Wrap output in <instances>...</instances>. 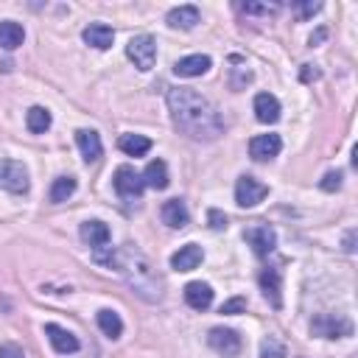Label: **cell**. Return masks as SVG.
<instances>
[{
  "label": "cell",
  "mask_w": 358,
  "mask_h": 358,
  "mask_svg": "<svg viewBox=\"0 0 358 358\" xmlns=\"http://www.w3.org/2000/svg\"><path fill=\"white\" fill-rule=\"evenodd\" d=\"M168 112H171L173 126L190 140L210 143L224 131V117L218 106L190 87L168 90Z\"/></svg>",
  "instance_id": "obj_1"
},
{
  "label": "cell",
  "mask_w": 358,
  "mask_h": 358,
  "mask_svg": "<svg viewBox=\"0 0 358 358\" xmlns=\"http://www.w3.org/2000/svg\"><path fill=\"white\" fill-rule=\"evenodd\" d=\"M95 260L103 263V266H109V268H115V271H120L129 280V285L143 299H148V302L162 299V280L154 271V266L148 263V257L140 255L137 249H131V246H123V249L106 246V255L101 249H95Z\"/></svg>",
  "instance_id": "obj_2"
},
{
  "label": "cell",
  "mask_w": 358,
  "mask_h": 358,
  "mask_svg": "<svg viewBox=\"0 0 358 358\" xmlns=\"http://www.w3.org/2000/svg\"><path fill=\"white\" fill-rule=\"evenodd\" d=\"M126 56L134 62L137 70L148 73V70L154 67V62H157V42H154V36H148V34L131 36V39L126 42Z\"/></svg>",
  "instance_id": "obj_3"
},
{
  "label": "cell",
  "mask_w": 358,
  "mask_h": 358,
  "mask_svg": "<svg viewBox=\"0 0 358 358\" xmlns=\"http://www.w3.org/2000/svg\"><path fill=\"white\" fill-rule=\"evenodd\" d=\"M0 187L8 190V193H28L31 187V179H28V168L17 159H0Z\"/></svg>",
  "instance_id": "obj_4"
},
{
  "label": "cell",
  "mask_w": 358,
  "mask_h": 358,
  "mask_svg": "<svg viewBox=\"0 0 358 358\" xmlns=\"http://www.w3.org/2000/svg\"><path fill=\"white\" fill-rule=\"evenodd\" d=\"M266 196H268V185L266 182L255 179L252 173L238 176V182H235V201H238V207H257Z\"/></svg>",
  "instance_id": "obj_5"
},
{
  "label": "cell",
  "mask_w": 358,
  "mask_h": 358,
  "mask_svg": "<svg viewBox=\"0 0 358 358\" xmlns=\"http://www.w3.org/2000/svg\"><path fill=\"white\" fill-rule=\"evenodd\" d=\"M310 333L322 338H344L352 333V322L336 313H319L310 319Z\"/></svg>",
  "instance_id": "obj_6"
},
{
  "label": "cell",
  "mask_w": 358,
  "mask_h": 358,
  "mask_svg": "<svg viewBox=\"0 0 358 358\" xmlns=\"http://www.w3.org/2000/svg\"><path fill=\"white\" fill-rule=\"evenodd\" d=\"M112 182H115L117 196H123V199H129V201H131V199H140V196H143V187H145L143 173H137L131 165H120V168L115 171Z\"/></svg>",
  "instance_id": "obj_7"
},
{
  "label": "cell",
  "mask_w": 358,
  "mask_h": 358,
  "mask_svg": "<svg viewBox=\"0 0 358 358\" xmlns=\"http://www.w3.org/2000/svg\"><path fill=\"white\" fill-rule=\"evenodd\" d=\"M243 241L252 246V252H255L257 257H266V255H271L274 246H277V232H274L268 224H257V227H249V229L243 232Z\"/></svg>",
  "instance_id": "obj_8"
},
{
  "label": "cell",
  "mask_w": 358,
  "mask_h": 358,
  "mask_svg": "<svg viewBox=\"0 0 358 358\" xmlns=\"http://www.w3.org/2000/svg\"><path fill=\"white\" fill-rule=\"evenodd\" d=\"M207 344L215 352H221L224 358H232V355L241 352V336L235 330H229V327H213L207 333Z\"/></svg>",
  "instance_id": "obj_9"
},
{
  "label": "cell",
  "mask_w": 358,
  "mask_h": 358,
  "mask_svg": "<svg viewBox=\"0 0 358 358\" xmlns=\"http://www.w3.org/2000/svg\"><path fill=\"white\" fill-rule=\"evenodd\" d=\"M45 336H48V341H50V347L56 350V352H62V355H73V352H78V338L67 330V327H62V324H45Z\"/></svg>",
  "instance_id": "obj_10"
},
{
  "label": "cell",
  "mask_w": 358,
  "mask_h": 358,
  "mask_svg": "<svg viewBox=\"0 0 358 358\" xmlns=\"http://www.w3.org/2000/svg\"><path fill=\"white\" fill-rule=\"evenodd\" d=\"M280 148H282L280 134H257V137H252V143H249V154H252V159H257V162L274 159V157L280 154Z\"/></svg>",
  "instance_id": "obj_11"
},
{
  "label": "cell",
  "mask_w": 358,
  "mask_h": 358,
  "mask_svg": "<svg viewBox=\"0 0 358 358\" xmlns=\"http://www.w3.org/2000/svg\"><path fill=\"white\" fill-rule=\"evenodd\" d=\"M201 260H204V249L199 243H185V246H179V252L171 255V268H176V271H193Z\"/></svg>",
  "instance_id": "obj_12"
},
{
  "label": "cell",
  "mask_w": 358,
  "mask_h": 358,
  "mask_svg": "<svg viewBox=\"0 0 358 358\" xmlns=\"http://www.w3.org/2000/svg\"><path fill=\"white\" fill-rule=\"evenodd\" d=\"M210 56H204V53H193V56H185V59H179L176 64H173V73L179 76V78H196V76H204L207 70H210Z\"/></svg>",
  "instance_id": "obj_13"
},
{
  "label": "cell",
  "mask_w": 358,
  "mask_h": 358,
  "mask_svg": "<svg viewBox=\"0 0 358 358\" xmlns=\"http://www.w3.org/2000/svg\"><path fill=\"white\" fill-rule=\"evenodd\" d=\"M78 235H81V241H84V243H90L92 249H101V246H106V243H109V238H112L109 227H106L103 221H98V218H92V221H84V224L78 227Z\"/></svg>",
  "instance_id": "obj_14"
},
{
  "label": "cell",
  "mask_w": 358,
  "mask_h": 358,
  "mask_svg": "<svg viewBox=\"0 0 358 358\" xmlns=\"http://www.w3.org/2000/svg\"><path fill=\"white\" fill-rule=\"evenodd\" d=\"M76 143H78V151H81L84 162H95V159H101L103 145H101L98 131H92V129H78V131H76Z\"/></svg>",
  "instance_id": "obj_15"
},
{
  "label": "cell",
  "mask_w": 358,
  "mask_h": 358,
  "mask_svg": "<svg viewBox=\"0 0 358 358\" xmlns=\"http://www.w3.org/2000/svg\"><path fill=\"white\" fill-rule=\"evenodd\" d=\"M185 302L193 308V310H207L213 305V288L201 280H193L185 285Z\"/></svg>",
  "instance_id": "obj_16"
},
{
  "label": "cell",
  "mask_w": 358,
  "mask_h": 358,
  "mask_svg": "<svg viewBox=\"0 0 358 358\" xmlns=\"http://www.w3.org/2000/svg\"><path fill=\"white\" fill-rule=\"evenodd\" d=\"M162 221L171 227V229H185L187 221H190V213H187V204L182 199H168L162 204Z\"/></svg>",
  "instance_id": "obj_17"
},
{
  "label": "cell",
  "mask_w": 358,
  "mask_h": 358,
  "mask_svg": "<svg viewBox=\"0 0 358 358\" xmlns=\"http://www.w3.org/2000/svg\"><path fill=\"white\" fill-rule=\"evenodd\" d=\"M257 282H260V291H263V296L268 299V305L271 308H280L282 305V296H280V268H263L260 271V277H257Z\"/></svg>",
  "instance_id": "obj_18"
},
{
  "label": "cell",
  "mask_w": 358,
  "mask_h": 358,
  "mask_svg": "<svg viewBox=\"0 0 358 358\" xmlns=\"http://www.w3.org/2000/svg\"><path fill=\"white\" fill-rule=\"evenodd\" d=\"M81 39H84L87 45L98 48V50H106V48H112V42H115V31H112L109 25H103V22H92V25H87V28L81 31Z\"/></svg>",
  "instance_id": "obj_19"
},
{
  "label": "cell",
  "mask_w": 358,
  "mask_h": 358,
  "mask_svg": "<svg viewBox=\"0 0 358 358\" xmlns=\"http://www.w3.org/2000/svg\"><path fill=\"white\" fill-rule=\"evenodd\" d=\"M255 117L260 123H277L280 120V101L271 92H257L255 95Z\"/></svg>",
  "instance_id": "obj_20"
},
{
  "label": "cell",
  "mask_w": 358,
  "mask_h": 358,
  "mask_svg": "<svg viewBox=\"0 0 358 358\" xmlns=\"http://www.w3.org/2000/svg\"><path fill=\"white\" fill-rule=\"evenodd\" d=\"M168 25L171 28H182V31H190V28H196V22H201V14H199V8L196 6H176V8H171L168 11Z\"/></svg>",
  "instance_id": "obj_21"
},
{
  "label": "cell",
  "mask_w": 358,
  "mask_h": 358,
  "mask_svg": "<svg viewBox=\"0 0 358 358\" xmlns=\"http://www.w3.org/2000/svg\"><path fill=\"white\" fill-rule=\"evenodd\" d=\"M143 182L148 185V187H154V190H165L168 187V165L162 162V159H151L148 165H145V171H143Z\"/></svg>",
  "instance_id": "obj_22"
},
{
  "label": "cell",
  "mask_w": 358,
  "mask_h": 358,
  "mask_svg": "<svg viewBox=\"0 0 358 358\" xmlns=\"http://www.w3.org/2000/svg\"><path fill=\"white\" fill-rule=\"evenodd\" d=\"M22 39H25V31L20 22H14V20L0 22V48L3 50H17L22 45Z\"/></svg>",
  "instance_id": "obj_23"
},
{
  "label": "cell",
  "mask_w": 358,
  "mask_h": 358,
  "mask_svg": "<svg viewBox=\"0 0 358 358\" xmlns=\"http://www.w3.org/2000/svg\"><path fill=\"white\" fill-rule=\"evenodd\" d=\"M117 145H120V151L129 154V157H143V154L151 151V140L143 137V134H120Z\"/></svg>",
  "instance_id": "obj_24"
},
{
  "label": "cell",
  "mask_w": 358,
  "mask_h": 358,
  "mask_svg": "<svg viewBox=\"0 0 358 358\" xmlns=\"http://www.w3.org/2000/svg\"><path fill=\"white\" fill-rule=\"evenodd\" d=\"M98 327H101L103 336L120 338V333H123V319H120L112 308H101V310H98Z\"/></svg>",
  "instance_id": "obj_25"
},
{
  "label": "cell",
  "mask_w": 358,
  "mask_h": 358,
  "mask_svg": "<svg viewBox=\"0 0 358 358\" xmlns=\"http://www.w3.org/2000/svg\"><path fill=\"white\" fill-rule=\"evenodd\" d=\"M50 112L45 109V106H31L28 112H25V126L34 131V134H42V131H48L50 129Z\"/></svg>",
  "instance_id": "obj_26"
},
{
  "label": "cell",
  "mask_w": 358,
  "mask_h": 358,
  "mask_svg": "<svg viewBox=\"0 0 358 358\" xmlns=\"http://www.w3.org/2000/svg\"><path fill=\"white\" fill-rule=\"evenodd\" d=\"M73 193H76V176H56L53 179V185H50V201L53 204L67 201Z\"/></svg>",
  "instance_id": "obj_27"
},
{
  "label": "cell",
  "mask_w": 358,
  "mask_h": 358,
  "mask_svg": "<svg viewBox=\"0 0 358 358\" xmlns=\"http://www.w3.org/2000/svg\"><path fill=\"white\" fill-rule=\"evenodd\" d=\"M260 358H285L282 341H277L274 336H266V338L260 341Z\"/></svg>",
  "instance_id": "obj_28"
},
{
  "label": "cell",
  "mask_w": 358,
  "mask_h": 358,
  "mask_svg": "<svg viewBox=\"0 0 358 358\" xmlns=\"http://www.w3.org/2000/svg\"><path fill=\"white\" fill-rule=\"evenodd\" d=\"M243 14H274L280 6L277 3H241L238 6Z\"/></svg>",
  "instance_id": "obj_29"
},
{
  "label": "cell",
  "mask_w": 358,
  "mask_h": 358,
  "mask_svg": "<svg viewBox=\"0 0 358 358\" xmlns=\"http://www.w3.org/2000/svg\"><path fill=\"white\" fill-rule=\"evenodd\" d=\"M319 187H322L324 193H336V190L341 187V171H327V173L322 176V182H319Z\"/></svg>",
  "instance_id": "obj_30"
},
{
  "label": "cell",
  "mask_w": 358,
  "mask_h": 358,
  "mask_svg": "<svg viewBox=\"0 0 358 358\" xmlns=\"http://www.w3.org/2000/svg\"><path fill=\"white\" fill-rule=\"evenodd\" d=\"M252 81V70H246V67H232V90H243L246 84Z\"/></svg>",
  "instance_id": "obj_31"
},
{
  "label": "cell",
  "mask_w": 358,
  "mask_h": 358,
  "mask_svg": "<svg viewBox=\"0 0 358 358\" xmlns=\"http://www.w3.org/2000/svg\"><path fill=\"white\" fill-rule=\"evenodd\" d=\"M243 310H246V296H232V299H227L221 305V313H229V316L243 313Z\"/></svg>",
  "instance_id": "obj_32"
},
{
  "label": "cell",
  "mask_w": 358,
  "mask_h": 358,
  "mask_svg": "<svg viewBox=\"0 0 358 358\" xmlns=\"http://www.w3.org/2000/svg\"><path fill=\"white\" fill-rule=\"evenodd\" d=\"M207 221H210L213 229H227V215L221 210H215V207L207 210Z\"/></svg>",
  "instance_id": "obj_33"
},
{
  "label": "cell",
  "mask_w": 358,
  "mask_h": 358,
  "mask_svg": "<svg viewBox=\"0 0 358 358\" xmlns=\"http://www.w3.org/2000/svg\"><path fill=\"white\" fill-rule=\"evenodd\" d=\"M0 358H25V352H22L20 344L6 341V344H0Z\"/></svg>",
  "instance_id": "obj_34"
},
{
  "label": "cell",
  "mask_w": 358,
  "mask_h": 358,
  "mask_svg": "<svg viewBox=\"0 0 358 358\" xmlns=\"http://www.w3.org/2000/svg\"><path fill=\"white\" fill-rule=\"evenodd\" d=\"M296 8H299L302 17H313V14L322 8V3H296Z\"/></svg>",
  "instance_id": "obj_35"
},
{
  "label": "cell",
  "mask_w": 358,
  "mask_h": 358,
  "mask_svg": "<svg viewBox=\"0 0 358 358\" xmlns=\"http://www.w3.org/2000/svg\"><path fill=\"white\" fill-rule=\"evenodd\" d=\"M305 70H302V81H310V78H319V70L313 67V64H302Z\"/></svg>",
  "instance_id": "obj_36"
},
{
  "label": "cell",
  "mask_w": 358,
  "mask_h": 358,
  "mask_svg": "<svg viewBox=\"0 0 358 358\" xmlns=\"http://www.w3.org/2000/svg\"><path fill=\"white\" fill-rule=\"evenodd\" d=\"M344 252H347V255L355 252V232H347V238H344Z\"/></svg>",
  "instance_id": "obj_37"
},
{
  "label": "cell",
  "mask_w": 358,
  "mask_h": 358,
  "mask_svg": "<svg viewBox=\"0 0 358 358\" xmlns=\"http://www.w3.org/2000/svg\"><path fill=\"white\" fill-rule=\"evenodd\" d=\"M324 39V31H316V34H310V45H319Z\"/></svg>",
  "instance_id": "obj_38"
}]
</instances>
